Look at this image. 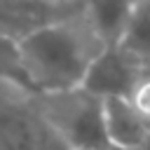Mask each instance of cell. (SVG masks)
Here are the masks:
<instances>
[{
	"label": "cell",
	"instance_id": "obj_9",
	"mask_svg": "<svg viewBox=\"0 0 150 150\" xmlns=\"http://www.w3.org/2000/svg\"><path fill=\"white\" fill-rule=\"evenodd\" d=\"M120 45L134 56H138L143 63L150 59V2L145 7H136Z\"/></svg>",
	"mask_w": 150,
	"mask_h": 150
},
{
	"label": "cell",
	"instance_id": "obj_10",
	"mask_svg": "<svg viewBox=\"0 0 150 150\" xmlns=\"http://www.w3.org/2000/svg\"><path fill=\"white\" fill-rule=\"evenodd\" d=\"M134 105H136V110L150 122V75H143L141 77V82H138V87L134 89V94H131V98H129Z\"/></svg>",
	"mask_w": 150,
	"mask_h": 150
},
{
	"label": "cell",
	"instance_id": "obj_6",
	"mask_svg": "<svg viewBox=\"0 0 150 150\" xmlns=\"http://www.w3.org/2000/svg\"><path fill=\"white\" fill-rule=\"evenodd\" d=\"M105 134L112 150H141L150 136V122L129 98H103Z\"/></svg>",
	"mask_w": 150,
	"mask_h": 150
},
{
	"label": "cell",
	"instance_id": "obj_3",
	"mask_svg": "<svg viewBox=\"0 0 150 150\" xmlns=\"http://www.w3.org/2000/svg\"><path fill=\"white\" fill-rule=\"evenodd\" d=\"M0 150H70L38 103V94L0 80Z\"/></svg>",
	"mask_w": 150,
	"mask_h": 150
},
{
	"label": "cell",
	"instance_id": "obj_4",
	"mask_svg": "<svg viewBox=\"0 0 150 150\" xmlns=\"http://www.w3.org/2000/svg\"><path fill=\"white\" fill-rule=\"evenodd\" d=\"M143 66L145 63L122 45H105L89 63L80 87L98 98H131L134 89L145 75Z\"/></svg>",
	"mask_w": 150,
	"mask_h": 150
},
{
	"label": "cell",
	"instance_id": "obj_1",
	"mask_svg": "<svg viewBox=\"0 0 150 150\" xmlns=\"http://www.w3.org/2000/svg\"><path fill=\"white\" fill-rule=\"evenodd\" d=\"M103 47L105 45L94 33L84 9L42 23L19 38L21 61L35 94L80 87L89 63Z\"/></svg>",
	"mask_w": 150,
	"mask_h": 150
},
{
	"label": "cell",
	"instance_id": "obj_8",
	"mask_svg": "<svg viewBox=\"0 0 150 150\" xmlns=\"http://www.w3.org/2000/svg\"><path fill=\"white\" fill-rule=\"evenodd\" d=\"M0 80L33 91L28 75H26V68H23V61H21L19 38L7 35V33H0Z\"/></svg>",
	"mask_w": 150,
	"mask_h": 150
},
{
	"label": "cell",
	"instance_id": "obj_2",
	"mask_svg": "<svg viewBox=\"0 0 150 150\" xmlns=\"http://www.w3.org/2000/svg\"><path fill=\"white\" fill-rule=\"evenodd\" d=\"M38 103L70 150H112L105 134L103 98L75 87L38 94Z\"/></svg>",
	"mask_w": 150,
	"mask_h": 150
},
{
	"label": "cell",
	"instance_id": "obj_7",
	"mask_svg": "<svg viewBox=\"0 0 150 150\" xmlns=\"http://www.w3.org/2000/svg\"><path fill=\"white\" fill-rule=\"evenodd\" d=\"M134 12V0H84V14L103 45H120Z\"/></svg>",
	"mask_w": 150,
	"mask_h": 150
},
{
	"label": "cell",
	"instance_id": "obj_11",
	"mask_svg": "<svg viewBox=\"0 0 150 150\" xmlns=\"http://www.w3.org/2000/svg\"><path fill=\"white\" fill-rule=\"evenodd\" d=\"M141 150H150V136H148V141H145V145H143Z\"/></svg>",
	"mask_w": 150,
	"mask_h": 150
},
{
	"label": "cell",
	"instance_id": "obj_5",
	"mask_svg": "<svg viewBox=\"0 0 150 150\" xmlns=\"http://www.w3.org/2000/svg\"><path fill=\"white\" fill-rule=\"evenodd\" d=\"M84 9V0L56 2V0H0V33L21 38L33 28L73 16Z\"/></svg>",
	"mask_w": 150,
	"mask_h": 150
}]
</instances>
